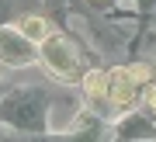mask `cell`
I'll return each instance as SVG.
<instances>
[{
    "mask_svg": "<svg viewBox=\"0 0 156 142\" xmlns=\"http://www.w3.org/2000/svg\"><path fill=\"white\" fill-rule=\"evenodd\" d=\"M38 62V45L28 42L14 24H0V66L4 69H28Z\"/></svg>",
    "mask_w": 156,
    "mask_h": 142,
    "instance_id": "cell-3",
    "label": "cell"
},
{
    "mask_svg": "<svg viewBox=\"0 0 156 142\" xmlns=\"http://www.w3.org/2000/svg\"><path fill=\"white\" fill-rule=\"evenodd\" d=\"M14 28H17V31H21L28 42H35V45H38L45 35L52 31V24H49V17H45V14H24V17H21V21H17Z\"/></svg>",
    "mask_w": 156,
    "mask_h": 142,
    "instance_id": "cell-5",
    "label": "cell"
},
{
    "mask_svg": "<svg viewBox=\"0 0 156 142\" xmlns=\"http://www.w3.org/2000/svg\"><path fill=\"white\" fill-rule=\"evenodd\" d=\"M38 62H42V69L49 73L52 80H59V83H76L83 76V69H87L80 45L73 42L66 31H56V28L38 42Z\"/></svg>",
    "mask_w": 156,
    "mask_h": 142,
    "instance_id": "cell-2",
    "label": "cell"
},
{
    "mask_svg": "<svg viewBox=\"0 0 156 142\" xmlns=\"http://www.w3.org/2000/svg\"><path fill=\"white\" fill-rule=\"evenodd\" d=\"M80 90H83L90 101H104V97H108V69H101V66H87L83 76H80Z\"/></svg>",
    "mask_w": 156,
    "mask_h": 142,
    "instance_id": "cell-4",
    "label": "cell"
},
{
    "mask_svg": "<svg viewBox=\"0 0 156 142\" xmlns=\"http://www.w3.org/2000/svg\"><path fill=\"white\" fill-rule=\"evenodd\" d=\"M4 94H7V87H4V83H0V97H4Z\"/></svg>",
    "mask_w": 156,
    "mask_h": 142,
    "instance_id": "cell-7",
    "label": "cell"
},
{
    "mask_svg": "<svg viewBox=\"0 0 156 142\" xmlns=\"http://www.w3.org/2000/svg\"><path fill=\"white\" fill-rule=\"evenodd\" d=\"M0 24H7V4L0 0Z\"/></svg>",
    "mask_w": 156,
    "mask_h": 142,
    "instance_id": "cell-6",
    "label": "cell"
},
{
    "mask_svg": "<svg viewBox=\"0 0 156 142\" xmlns=\"http://www.w3.org/2000/svg\"><path fill=\"white\" fill-rule=\"evenodd\" d=\"M52 90L28 83V87H7L0 97V125L21 132V135H45L52 132Z\"/></svg>",
    "mask_w": 156,
    "mask_h": 142,
    "instance_id": "cell-1",
    "label": "cell"
}]
</instances>
